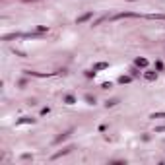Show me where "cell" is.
I'll use <instances>...</instances> for the list:
<instances>
[{"instance_id": "6da1fadb", "label": "cell", "mask_w": 165, "mask_h": 165, "mask_svg": "<svg viewBox=\"0 0 165 165\" xmlns=\"http://www.w3.org/2000/svg\"><path fill=\"white\" fill-rule=\"evenodd\" d=\"M140 14H134V12H122V14H117L113 16V19H122V18H138Z\"/></svg>"}, {"instance_id": "7a4b0ae2", "label": "cell", "mask_w": 165, "mask_h": 165, "mask_svg": "<svg viewBox=\"0 0 165 165\" xmlns=\"http://www.w3.org/2000/svg\"><path fill=\"white\" fill-rule=\"evenodd\" d=\"M70 150H72V146H68V148H64V150H60V152H57L55 155H52V159H58V157H62V155H66V153H70Z\"/></svg>"}, {"instance_id": "3957f363", "label": "cell", "mask_w": 165, "mask_h": 165, "mask_svg": "<svg viewBox=\"0 0 165 165\" xmlns=\"http://www.w3.org/2000/svg\"><path fill=\"white\" fill-rule=\"evenodd\" d=\"M33 122H35V119H31V117H21L16 124H33Z\"/></svg>"}, {"instance_id": "277c9868", "label": "cell", "mask_w": 165, "mask_h": 165, "mask_svg": "<svg viewBox=\"0 0 165 165\" xmlns=\"http://www.w3.org/2000/svg\"><path fill=\"white\" fill-rule=\"evenodd\" d=\"M70 134H72V130H68V132H64V134H60V136H57V138H55V144H60V142H64V140L68 138Z\"/></svg>"}, {"instance_id": "5b68a950", "label": "cell", "mask_w": 165, "mask_h": 165, "mask_svg": "<svg viewBox=\"0 0 165 165\" xmlns=\"http://www.w3.org/2000/svg\"><path fill=\"white\" fill-rule=\"evenodd\" d=\"M136 66H140V68H146V66H148V60H146V58H136Z\"/></svg>"}, {"instance_id": "8992f818", "label": "cell", "mask_w": 165, "mask_h": 165, "mask_svg": "<svg viewBox=\"0 0 165 165\" xmlns=\"http://www.w3.org/2000/svg\"><path fill=\"white\" fill-rule=\"evenodd\" d=\"M89 18H91V12H88V14H84V16H80L76 21H78V23H82V21H86V19H89Z\"/></svg>"}, {"instance_id": "52a82bcc", "label": "cell", "mask_w": 165, "mask_h": 165, "mask_svg": "<svg viewBox=\"0 0 165 165\" xmlns=\"http://www.w3.org/2000/svg\"><path fill=\"white\" fill-rule=\"evenodd\" d=\"M155 76H157V72H146V80H155Z\"/></svg>"}, {"instance_id": "ba28073f", "label": "cell", "mask_w": 165, "mask_h": 165, "mask_svg": "<svg viewBox=\"0 0 165 165\" xmlns=\"http://www.w3.org/2000/svg\"><path fill=\"white\" fill-rule=\"evenodd\" d=\"M64 101L68 103V105H74V103H76V99H74L72 95H66V97H64Z\"/></svg>"}, {"instance_id": "9c48e42d", "label": "cell", "mask_w": 165, "mask_h": 165, "mask_svg": "<svg viewBox=\"0 0 165 165\" xmlns=\"http://www.w3.org/2000/svg\"><path fill=\"white\" fill-rule=\"evenodd\" d=\"M103 68H107V64H105V62H99V64L93 66V72H95V70H103Z\"/></svg>"}, {"instance_id": "30bf717a", "label": "cell", "mask_w": 165, "mask_h": 165, "mask_svg": "<svg viewBox=\"0 0 165 165\" xmlns=\"http://www.w3.org/2000/svg\"><path fill=\"white\" fill-rule=\"evenodd\" d=\"M117 103H119V99H109V101L105 103V105H107V107H115Z\"/></svg>"}, {"instance_id": "8fae6325", "label": "cell", "mask_w": 165, "mask_h": 165, "mask_svg": "<svg viewBox=\"0 0 165 165\" xmlns=\"http://www.w3.org/2000/svg\"><path fill=\"white\" fill-rule=\"evenodd\" d=\"M150 119H165V113H153Z\"/></svg>"}, {"instance_id": "7c38bea8", "label": "cell", "mask_w": 165, "mask_h": 165, "mask_svg": "<svg viewBox=\"0 0 165 165\" xmlns=\"http://www.w3.org/2000/svg\"><path fill=\"white\" fill-rule=\"evenodd\" d=\"M130 80H132V78H130V76H122V78H121V84H128V82H130Z\"/></svg>"}, {"instance_id": "4fadbf2b", "label": "cell", "mask_w": 165, "mask_h": 165, "mask_svg": "<svg viewBox=\"0 0 165 165\" xmlns=\"http://www.w3.org/2000/svg\"><path fill=\"white\" fill-rule=\"evenodd\" d=\"M37 31H39V33H45V31H47V27H45V26H39Z\"/></svg>"}, {"instance_id": "5bb4252c", "label": "cell", "mask_w": 165, "mask_h": 165, "mask_svg": "<svg viewBox=\"0 0 165 165\" xmlns=\"http://www.w3.org/2000/svg\"><path fill=\"white\" fill-rule=\"evenodd\" d=\"M155 132H165V126H157L155 128Z\"/></svg>"}, {"instance_id": "9a60e30c", "label": "cell", "mask_w": 165, "mask_h": 165, "mask_svg": "<svg viewBox=\"0 0 165 165\" xmlns=\"http://www.w3.org/2000/svg\"><path fill=\"white\" fill-rule=\"evenodd\" d=\"M26 2H29V0H26Z\"/></svg>"}]
</instances>
